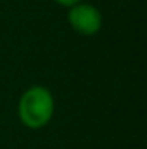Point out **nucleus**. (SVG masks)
I'll return each mask as SVG.
<instances>
[{
    "label": "nucleus",
    "mask_w": 147,
    "mask_h": 149,
    "mask_svg": "<svg viewBox=\"0 0 147 149\" xmlns=\"http://www.w3.org/2000/svg\"><path fill=\"white\" fill-rule=\"evenodd\" d=\"M55 109L52 92L43 85H33L23 92L17 102V118L19 121L30 128L38 130L50 123Z\"/></svg>",
    "instance_id": "f257e3e1"
},
{
    "label": "nucleus",
    "mask_w": 147,
    "mask_h": 149,
    "mask_svg": "<svg viewBox=\"0 0 147 149\" xmlns=\"http://www.w3.org/2000/svg\"><path fill=\"white\" fill-rule=\"evenodd\" d=\"M68 23L76 33L83 37H92V35H97L102 28V14L95 5L80 2L69 7Z\"/></svg>",
    "instance_id": "f03ea898"
},
{
    "label": "nucleus",
    "mask_w": 147,
    "mask_h": 149,
    "mask_svg": "<svg viewBox=\"0 0 147 149\" xmlns=\"http://www.w3.org/2000/svg\"><path fill=\"white\" fill-rule=\"evenodd\" d=\"M55 3H59V5H62V7H73V5H76V3H80L81 0H54Z\"/></svg>",
    "instance_id": "7ed1b4c3"
}]
</instances>
